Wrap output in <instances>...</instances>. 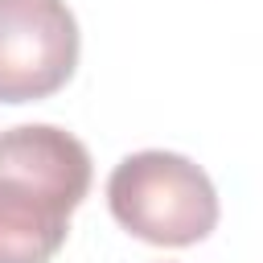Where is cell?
<instances>
[{"label":"cell","mask_w":263,"mask_h":263,"mask_svg":"<svg viewBox=\"0 0 263 263\" xmlns=\"http://www.w3.org/2000/svg\"><path fill=\"white\" fill-rule=\"evenodd\" d=\"M78 21L66 0H0V103L58 95L78 66Z\"/></svg>","instance_id":"3957f363"},{"label":"cell","mask_w":263,"mask_h":263,"mask_svg":"<svg viewBox=\"0 0 263 263\" xmlns=\"http://www.w3.org/2000/svg\"><path fill=\"white\" fill-rule=\"evenodd\" d=\"M111 218L152 247H193L218 226V189L201 164L181 152L144 148L107 177Z\"/></svg>","instance_id":"7a4b0ae2"},{"label":"cell","mask_w":263,"mask_h":263,"mask_svg":"<svg viewBox=\"0 0 263 263\" xmlns=\"http://www.w3.org/2000/svg\"><path fill=\"white\" fill-rule=\"evenodd\" d=\"M90 152L53 123L0 132V263H49L90 193Z\"/></svg>","instance_id":"6da1fadb"}]
</instances>
